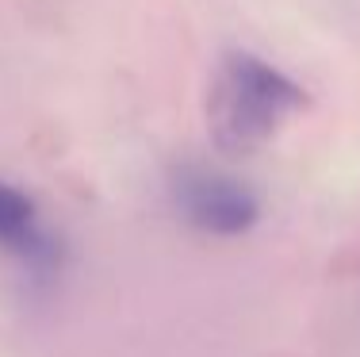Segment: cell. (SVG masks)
I'll list each match as a JSON object with an SVG mask.
<instances>
[{
	"label": "cell",
	"mask_w": 360,
	"mask_h": 357,
	"mask_svg": "<svg viewBox=\"0 0 360 357\" xmlns=\"http://www.w3.org/2000/svg\"><path fill=\"white\" fill-rule=\"evenodd\" d=\"M0 258L15 261L35 280H50L65 265V246L42 223L39 203L0 177Z\"/></svg>",
	"instance_id": "cell-3"
},
{
	"label": "cell",
	"mask_w": 360,
	"mask_h": 357,
	"mask_svg": "<svg viewBox=\"0 0 360 357\" xmlns=\"http://www.w3.org/2000/svg\"><path fill=\"white\" fill-rule=\"evenodd\" d=\"M307 108V89L253 50H226L207 84V131L222 154H257Z\"/></svg>",
	"instance_id": "cell-1"
},
{
	"label": "cell",
	"mask_w": 360,
	"mask_h": 357,
	"mask_svg": "<svg viewBox=\"0 0 360 357\" xmlns=\"http://www.w3.org/2000/svg\"><path fill=\"white\" fill-rule=\"evenodd\" d=\"M169 196L188 227L211 238H238L261 223V196L211 165H176L169 173Z\"/></svg>",
	"instance_id": "cell-2"
}]
</instances>
